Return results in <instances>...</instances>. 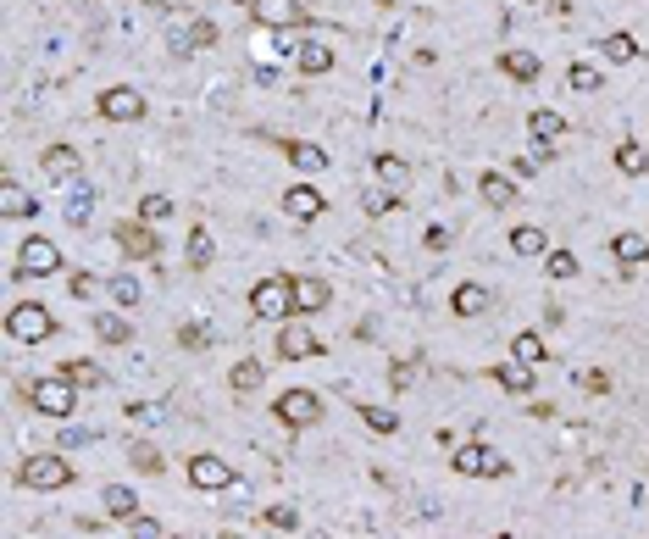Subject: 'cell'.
Instances as JSON below:
<instances>
[{"mask_svg":"<svg viewBox=\"0 0 649 539\" xmlns=\"http://www.w3.org/2000/svg\"><path fill=\"white\" fill-rule=\"evenodd\" d=\"M427 250H450V228H427Z\"/></svg>","mask_w":649,"mask_h":539,"instance_id":"obj_50","label":"cell"},{"mask_svg":"<svg viewBox=\"0 0 649 539\" xmlns=\"http://www.w3.org/2000/svg\"><path fill=\"white\" fill-rule=\"evenodd\" d=\"M67 217H72V223L84 228V217H89V189H84V195H72V206H67Z\"/></svg>","mask_w":649,"mask_h":539,"instance_id":"obj_46","label":"cell"},{"mask_svg":"<svg viewBox=\"0 0 649 539\" xmlns=\"http://www.w3.org/2000/svg\"><path fill=\"white\" fill-rule=\"evenodd\" d=\"M277 417H283L288 428H311V423H322V395H311V389H288V395L277 400Z\"/></svg>","mask_w":649,"mask_h":539,"instance_id":"obj_6","label":"cell"},{"mask_svg":"<svg viewBox=\"0 0 649 539\" xmlns=\"http://www.w3.org/2000/svg\"><path fill=\"white\" fill-rule=\"evenodd\" d=\"M72 295L89 301V295H95V273H72Z\"/></svg>","mask_w":649,"mask_h":539,"instance_id":"obj_48","label":"cell"},{"mask_svg":"<svg viewBox=\"0 0 649 539\" xmlns=\"http://www.w3.org/2000/svg\"><path fill=\"white\" fill-rule=\"evenodd\" d=\"M283 145V156L295 162L300 173H322L328 167V156H322V145H311V140H277Z\"/></svg>","mask_w":649,"mask_h":539,"instance_id":"obj_19","label":"cell"},{"mask_svg":"<svg viewBox=\"0 0 649 539\" xmlns=\"http://www.w3.org/2000/svg\"><path fill=\"white\" fill-rule=\"evenodd\" d=\"M205 45H216V23H189V34H183V50H205Z\"/></svg>","mask_w":649,"mask_h":539,"instance_id":"obj_40","label":"cell"},{"mask_svg":"<svg viewBox=\"0 0 649 539\" xmlns=\"http://www.w3.org/2000/svg\"><path fill=\"white\" fill-rule=\"evenodd\" d=\"M544 273H550V279H577V256H571V250H550Z\"/></svg>","mask_w":649,"mask_h":539,"instance_id":"obj_38","label":"cell"},{"mask_svg":"<svg viewBox=\"0 0 649 539\" xmlns=\"http://www.w3.org/2000/svg\"><path fill=\"white\" fill-rule=\"evenodd\" d=\"M600 56L616 61V67H622V61H638V39H633V34H605V39H600Z\"/></svg>","mask_w":649,"mask_h":539,"instance_id":"obj_28","label":"cell"},{"mask_svg":"<svg viewBox=\"0 0 649 539\" xmlns=\"http://www.w3.org/2000/svg\"><path fill=\"white\" fill-rule=\"evenodd\" d=\"M477 195H483V206L505 212V206H517V178H505V173H483V178H477Z\"/></svg>","mask_w":649,"mask_h":539,"instance_id":"obj_14","label":"cell"},{"mask_svg":"<svg viewBox=\"0 0 649 539\" xmlns=\"http://www.w3.org/2000/svg\"><path fill=\"white\" fill-rule=\"evenodd\" d=\"M322 206H328V200H322V189H317V184H295V189L283 195V212L295 217V223H311V217H322Z\"/></svg>","mask_w":649,"mask_h":539,"instance_id":"obj_12","label":"cell"},{"mask_svg":"<svg viewBox=\"0 0 649 539\" xmlns=\"http://www.w3.org/2000/svg\"><path fill=\"white\" fill-rule=\"evenodd\" d=\"M261 378H267V367L256 362V356H245V362H234V373H228V384L245 395V389H261Z\"/></svg>","mask_w":649,"mask_h":539,"instance_id":"obj_31","label":"cell"},{"mask_svg":"<svg viewBox=\"0 0 649 539\" xmlns=\"http://www.w3.org/2000/svg\"><path fill=\"white\" fill-rule=\"evenodd\" d=\"M261 517H267L272 528H300V512H295V506H267Z\"/></svg>","mask_w":649,"mask_h":539,"instance_id":"obj_44","label":"cell"},{"mask_svg":"<svg viewBox=\"0 0 649 539\" xmlns=\"http://www.w3.org/2000/svg\"><path fill=\"white\" fill-rule=\"evenodd\" d=\"M333 301V290L322 279H295V312H322Z\"/></svg>","mask_w":649,"mask_h":539,"instance_id":"obj_21","label":"cell"},{"mask_svg":"<svg viewBox=\"0 0 649 539\" xmlns=\"http://www.w3.org/2000/svg\"><path fill=\"white\" fill-rule=\"evenodd\" d=\"M139 217H144V223H167V217H173V200H167V195H144V200H139Z\"/></svg>","mask_w":649,"mask_h":539,"instance_id":"obj_37","label":"cell"},{"mask_svg":"<svg viewBox=\"0 0 649 539\" xmlns=\"http://www.w3.org/2000/svg\"><path fill=\"white\" fill-rule=\"evenodd\" d=\"M189 484L194 490H239L234 467L223 456H189Z\"/></svg>","mask_w":649,"mask_h":539,"instance_id":"obj_8","label":"cell"},{"mask_svg":"<svg viewBox=\"0 0 649 539\" xmlns=\"http://www.w3.org/2000/svg\"><path fill=\"white\" fill-rule=\"evenodd\" d=\"M539 173V156H517V178H533Z\"/></svg>","mask_w":649,"mask_h":539,"instance_id":"obj_51","label":"cell"},{"mask_svg":"<svg viewBox=\"0 0 649 539\" xmlns=\"http://www.w3.org/2000/svg\"><path fill=\"white\" fill-rule=\"evenodd\" d=\"M566 84H571V90H600V67L571 61V67H566Z\"/></svg>","mask_w":649,"mask_h":539,"instance_id":"obj_36","label":"cell"},{"mask_svg":"<svg viewBox=\"0 0 649 539\" xmlns=\"http://www.w3.org/2000/svg\"><path fill=\"white\" fill-rule=\"evenodd\" d=\"M250 312L256 317H288L295 312V279H261L256 290H250Z\"/></svg>","mask_w":649,"mask_h":539,"instance_id":"obj_4","label":"cell"},{"mask_svg":"<svg viewBox=\"0 0 649 539\" xmlns=\"http://www.w3.org/2000/svg\"><path fill=\"white\" fill-rule=\"evenodd\" d=\"M79 167H84V162H79V151H72V145H50V151L39 156V173H45V178H61V184L79 178Z\"/></svg>","mask_w":649,"mask_h":539,"instance_id":"obj_16","label":"cell"},{"mask_svg":"<svg viewBox=\"0 0 649 539\" xmlns=\"http://www.w3.org/2000/svg\"><path fill=\"white\" fill-rule=\"evenodd\" d=\"M189 267H211V228L205 223L189 228Z\"/></svg>","mask_w":649,"mask_h":539,"instance_id":"obj_32","label":"cell"},{"mask_svg":"<svg viewBox=\"0 0 649 539\" xmlns=\"http://www.w3.org/2000/svg\"><path fill=\"white\" fill-rule=\"evenodd\" d=\"M544 245H550V239H544L539 223H517V228H511V250H517V256H544Z\"/></svg>","mask_w":649,"mask_h":539,"instance_id":"obj_27","label":"cell"},{"mask_svg":"<svg viewBox=\"0 0 649 539\" xmlns=\"http://www.w3.org/2000/svg\"><path fill=\"white\" fill-rule=\"evenodd\" d=\"M511 356H517V362H544L550 351H544V340H539V333H528V328H522L517 340H511Z\"/></svg>","mask_w":649,"mask_h":539,"instance_id":"obj_33","label":"cell"},{"mask_svg":"<svg viewBox=\"0 0 649 539\" xmlns=\"http://www.w3.org/2000/svg\"><path fill=\"white\" fill-rule=\"evenodd\" d=\"M28 395H34V407H39L45 417H67L72 407H79V384H72L67 373H56V378H39Z\"/></svg>","mask_w":649,"mask_h":539,"instance_id":"obj_3","label":"cell"},{"mask_svg":"<svg viewBox=\"0 0 649 539\" xmlns=\"http://www.w3.org/2000/svg\"><path fill=\"white\" fill-rule=\"evenodd\" d=\"M450 312H455V317H483V312H488V290H483V284H461V290L450 295Z\"/></svg>","mask_w":649,"mask_h":539,"instance_id":"obj_22","label":"cell"},{"mask_svg":"<svg viewBox=\"0 0 649 539\" xmlns=\"http://www.w3.org/2000/svg\"><path fill=\"white\" fill-rule=\"evenodd\" d=\"M528 6H539V0H528Z\"/></svg>","mask_w":649,"mask_h":539,"instance_id":"obj_52","label":"cell"},{"mask_svg":"<svg viewBox=\"0 0 649 539\" xmlns=\"http://www.w3.org/2000/svg\"><path fill=\"white\" fill-rule=\"evenodd\" d=\"M499 67H505V73H511L517 84H533V79H539V56H533V50H505Z\"/></svg>","mask_w":649,"mask_h":539,"instance_id":"obj_26","label":"cell"},{"mask_svg":"<svg viewBox=\"0 0 649 539\" xmlns=\"http://www.w3.org/2000/svg\"><path fill=\"white\" fill-rule=\"evenodd\" d=\"M106 512H111L117 523H128V517H139V495H133L128 484H111V490H106Z\"/></svg>","mask_w":649,"mask_h":539,"instance_id":"obj_30","label":"cell"},{"mask_svg":"<svg viewBox=\"0 0 649 539\" xmlns=\"http://www.w3.org/2000/svg\"><path fill=\"white\" fill-rule=\"evenodd\" d=\"M39 200L17 184V178H0V217H34Z\"/></svg>","mask_w":649,"mask_h":539,"instance_id":"obj_15","label":"cell"},{"mask_svg":"<svg viewBox=\"0 0 649 539\" xmlns=\"http://www.w3.org/2000/svg\"><path fill=\"white\" fill-rule=\"evenodd\" d=\"M6 333H12V340H23V345H39V340H50V333H56V317L39 301H17L6 312Z\"/></svg>","mask_w":649,"mask_h":539,"instance_id":"obj_2","label":"cell"},{"mask_svg":"<svg viewBox=\"0 0 649 539\" xmlns=\"http://www.w3.org/2000/svg\"><path fill=\"white\" fill-rule=\"evenodd\" d=\"M245 6H250V0H245Z\"/></svg>","mask_w":649,"mask_h":539,"instance_id":"obj_53","label":"cell"},{"mask_svg":"<svg viewBox=\"0 0 649 539\" xmlns=\"http://www.w3.org/2000/svg\"><path fill=\"white\" fill-rule=\"evenodd\" d=\"M455 473L461 479H477V473H505V461L483 445H455Z\"/></svg>","mask_w":649,"mask_h":539,"instance_id":"obj_13","label":"cell"},{"mask_svg":"<svg viewBox=\"0 0 649 539\" xmlns=\"http://www.w3.org/2000/svg\"><path fill=\"white\" fill-rule=\"evenodd\" d=\"M133 467H139V473H162L167 461H162V450H156V445H133Z\"/></svg>","mask_w":649,"mask_h":539,"instance_id":"obj_43","label":"cell"},{"mask_svg":"<svg viewBox=\"0 0 649 539\" xmlns=\"http://www.w3.org/2000/svg\"><path fill=\"white\" fill-rule=\"evenodd\" d=\"M355 412H361V423H367L372 434H400V412H389V407H372V400H355Z\"/></svg>","mask_w":649,"mask_h":539,"instance_id":"obj_23","label":"cell"},{"mask_svg":"<svg viewBox=\"0 0 649 539\" xmlns=\"http://www.w3.org/2000/svg\"><path fill=\"white\" fill-rule=\"evenodd\" d=\"M111 301H117L122 312L139 301V284H133V273H117V279H111Z\"/></svg>","mask_w":649,"mask_h":539,"instance_id":"obj_42","label":"cell"},{"mask_svg":"<svg viewBox=\"0 0 649 539\" xmlns=\"http://www.w3.org/2000/svg\"><path fill=\"white\" fill-rule=\"evenodd\" d=\"M295 67H300V73H306V79H322V73H328V67H333V50H328L322 39H306V45L295 50Z\"/></svg>","mask_w":649,"mask_h":539,"instance_id":"obj_18","label":"cell"},{"mask_svg":"<svg viewBox=\"0 0 649 539\" xmlns=\"http://www.w3.org/2000/svg\"><path fill=\"white\" fill-rule=\"evenodd\" d=\"M528 133H533L539 145H555L560 133H566V117H560V111H533V117H528Z\"/></svg>","mask_w":649,"mask_h":539,"instance_id":"obj_25","label":"cell"},{"mask_svg":"<svg viewBox=\"0 0 649 539\" xmlns=\"http://www.w3.org/2000/svg\"><path fill=\"white\" fill-rule=\"evenodd\" d=\"M416 378H422V356H405V362L389 367V389H405V384H416Z\"/></svg>","mask_w":649,"mask_h":539,"instance_id":"obj_35","label":"cell"},{"mask_svg":"<svg viewBox=\"0 0 649 539\" xmlns=\"http://www.w3.org/2000/svg\"><path fill=\"white\" fill-rule=\"evenodd\" d=\"M61 267V250L50 245V239H23V250H17V267H12V279H50Z\"/></svg>","mask_w":649,"mask_h":539,"instance_id":"obj_5","label":"cell"},{"mask_svg":"<svg viewBox=\"0 0 649 539\" xmlns=\"http://www.w3.org/2000/svg\"><path fill=\"white\" fill-rule=\"evenodd\" d=\"M95 333H100V345H128L133 340V328L122 312H95Z\"/></svg>","mask_w":649,"mask_h":539,"instance_id":"obj_20","label":"cell"},{"mask_svg":"<svg viewBox=\"0 0 649 539\" xmlns=\"http://www.w3.org/2000/svg\"><path fill=\"white\" fill-rule=\"evenodd\" d=\"M61 373H67V378H72V384H84V389H95V384H100V378H106V373H100V367H95V362H79V356H72V362H61Z\"/></svg>","mask_w":649,"mask_h":539,"instance_id":"obj_34","label":"cell"},{"mask_svg":"<svg viewBox=\"0 0 649 539\" xmlns=\"http://www.w3.org/2000/svg\"><path fill=\"white\" fill-rule=\"evenodd\" d=\"M178 345H183V351H205V345H211V328H205V322H183V328H178Z\"/></svg>","mask_w":649,"mask_h":539,"instance_id":"obj_39","label":"cell"},{"mask_svg":"<svg viewBox=\"0 0 649 539\" xmlns=\"http://www.w3.org/2000/svg\"><path fill=\"white\" fill-rule=\"evenodd\" d=\"M494 384H499L505 395H533V362H505V367H494Z\"/></svg>","mask_w":649,"mask_h":539,"instance_id":"obj_17","label":"cell"},{"mask_svg":"<svg viewBox=\"0 0 649 539\" xmlns=\"http://www.w3.org/2000/svg\"><path fill=\"white\" fill-rule=\"evenodd\" d=\"M17 484H23V490H67V484H72V461L56 456V450H34V456L17 467Z\"/></svg>","mask_w":649,"mask_h":539,"instance_id":"obj_1","label":"cell"},{"mask_svg":"<svg viewBox=\"0 0 649 539\" xmlns=\"http://www.w3.org/2000/svg\"><path fill=\"white\" fill-rule=\"evenodd\" d=\"M277 356H283V362H311V356H322V340H317L306 322H283V333H277Z\"/></svg>","mask_w":649,"mask_h":539,"instance_id":"obj_10","label":"cell"},{"mask_svg":"<svg viewBox=\"0 0 649 539\" xmlns=\"http://www.w3.org/2000/svg\"><path fill=\"white\" fill-rule=\"evenodd\" d=\"M117 250L122 256H133V261H151V256H162V239H156V228L151 223H117Z\"/></svg>","mask_w":649,"mask_h":539,"instance_id":"obj_9","label":"cell"},{"mask_svg":"<svg viewBox=\"0 0 649 539\" xmlns=\"http://www.w3.org/2000/svg\"><path fill=\"white\" fill-rule=\"evenodd\" d=\"M611 256H616L622 267H644V261H649V239H638V234H616V239H611Z\"/></svg>","mask_w":649,"mask_h":539,"instance_id":"obj_24","label":"cell"},{"mask_svg":"<svg viewBox=\"0 0 649 539\" xmlns=\"http://www.w3.org/2000/svg\"><path fill=\"white\" fill-rule=\"evenodd\" d=\"M616 167H622L627 178H644V173H649V156H644V145H638V140H622V145H616Z\"/></svg>","mask_w":649,"mask_h":539,"instance_id":"obj_29","label":"cell"},{"mask_svg":"<svg viewBox=\"0 0 649 539\" xmlns=\"http://www.w3.org/2000/svg\"><path fill=\"white\" fill-rule=\"evenodd\" d=\"M250 17L261 28H300L306 23V0H250Z\"/></svg>","mask_w":649,"mask_h":539,"instance_id":"obj_7","label":"cell"},{"mask_svg":"<svg viewBox=\"0 0 649 539\" xmlns=\"http://www.w3.org/2000/svg\"><path fill=\"white\" fill-rule=\"evenodd\" d=\"M405 173H411V167H405L400 156H378V178H383L389 189H400V184H405Z\"/></svg>","mask_w":649,"mask_h":539,"instance_id":"obj_41","label":"cell"},{"mask_svg":"<svg viewBox=\"0 0 649 539\" xmlns=\"http://www.w3.org/2000/svg\"><path fill=\"white\" fill-rule=\"evenodd\" d=\"M128 534H139V539H156V534H162V523H156V517H128Z\"/></svg>","mask_w":649,"mask_h":539,"instance_id":"obj_45","label":"cell"},{"mask_svg":"<svg viewBox=\"0 0 649 539\" xmlns=\"http://www.w3.org/2000/svg\"><path fill=\"white\" fill-rule=\"evenodd\" d=\"M389 206H394V200H389V189H372V195H367V212H372V217H383Z\"/></svg>","mask_w":649,"mask_h":539,"instance_id":"obj_47","label":"cell"},{"mask_svg":"<svg viewBox=\"0 0 649 539\" xmlns=\"http://www.w3.org/2000/svg\"><path fill=\"white\" fill-rule=\"evenodd\" d=\"M577 384L594 389V395H605V389H611V378H605V373H577Z\"/></svg>","mask_w":649,"mask_h":539,"instance_id":"obj_49","label":"cell"},{"mask_svg":"<svg viewBox=\"0 0 649 539\" xmlns=\"http://www.w3.org/2000/svg\"><path fill=\"white\" fill-rule=\"evenodd\" d=\"M100 117H111V122H139V117H144V95L128 90V84H117V90L100 95Z\"/></svg>","mask_w":649,"mask_h":539,"instance_id":"obj_11","label":"cell"}]
</instances>
